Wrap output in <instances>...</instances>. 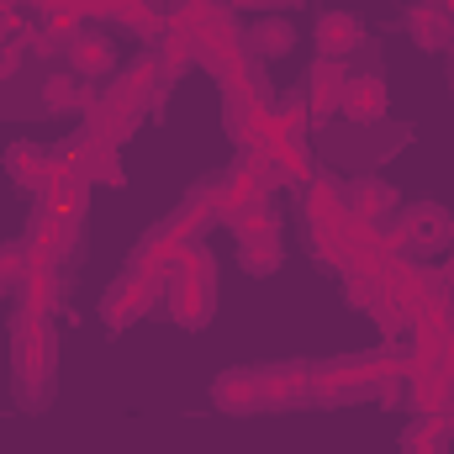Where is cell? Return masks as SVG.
I'll use <instances>...</instances> for the list:
<instances>
[{
	"instance_id": "cell-1",
	"label": "cell",
	"mask_w": 454,
	"mask_h": 454,
	"mask_svg": "<svg viewBox=\"0 0 454 454\" xmlns=\"http://www.w3.org/2000/svg\"><path fill=\"white\" fill-rule=\"evenodd\" d=\"M343 112L354 116V121H375V116L386 112L380 80H348V85H343Z\"/></svg>"
},
{
	"instance_id": "cell-2",
	"label": "cell",
	"mask_w": 454,
	"mask_h": 454,
	"mask_svg": "<svg viewBox=\"0 0 454 454\" xmlns=\"http://www.w3.org/2000/svg\"><path fill=\"white\" fill-rule=\"evenodd\" d=\"M143 307H148V280H143V275H127V280L112 291V301H106V323L121 328V323H127V317H137Z\"/></svg>"
},
{
	"instance_id": "cell-5",
	"label": "cell",
	"mask_w": 454,
	"mask_h": 454,
	"mask_svg": "<svg viewBox=\"0 0 454 454\" xmlns=\"http://www.w3.org/2000/svg\"><path fill=\"white\" fill-rule=\"evenodd\" d=\"M5 169L21 180V185H43V169H48V159L37 153V148H27V143H16L11 153H5Z\"/></svg>"
},
{
	"instance_id": "cell-6",
	"label": "cell",
	"mask_w": 454,
	"mask_h": 454,
	"mask_svg": "<svg viewBox=\"0 0 454 454\" xmlns=\"http://www.w3.org/2000/svg\"><path fill=\"white\" fill-rule=\"evenodd\" d=\"M254 43H259V53H286V48H291V27H286V21H264V27L254 32Z\"/></svg>"
},
{
	"instance_id": "cell-7",
	"label": "cell",
	"mask_w": 454,
	"mask_h": 454,
	"mask_svg": "<svg viewBox=\"0 0 454 454\" xmlns=\"http://www.w3.org/2000/svg\"><path fill=\"white\" fill-rule=\"evenodd\" d=\"M74 96H80L74 80H48V106H53V112H74V106H80Z\"/></svg>"
},
{
	"instance_id": "cell-4",
	"label": "cell",
	"mask_w": 454,
	"mask_h": 454,
	"mask_svg": "<svg viewBox=\"0 0 454 454\" xmlns=\"http://www.w3.org/2000/svg\"><path fill=\"white\" fill-rule=\"evenodd\" d=\"M112 43H106V37H80V43H74V69H80V74H106V69H112Z\"/></svg>"
},
{
	"instance_id": "cell-8",
	"label": "cell",
	"mask_w": 454,
	"mask_h": 454,
	"mask_svg": "<svg viewBox=\"0 0 454 454\" xmlns=\"http://www.w3.org/2000/svg\"><path fill=\"white\" fill-rule=\"evenodd\" d=\"M450 286H454V264H450Z\"/></svg>"
},
{
	"instance_id": "cell-3",
	"label": "cell",
	"mask_w": 454,
	"mask_h": 454,
	"mask_svg": "<svg viewBox=\"0 0 454 454\" xmlns=\"http://www.w3.org/2000/svg\"><path fill=\"white\" fill-rule=\"evenodd\" d=\"M317 43H323V53H348V48L359 43V21H354V16H343V11L323 16V27H317Z\"/></svg>"
}]
</instances>
